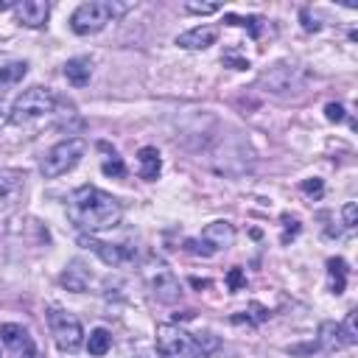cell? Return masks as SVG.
<instances>
[{"mask_svg": "<svg viewBox=\"0 0 358 358\" xmlns=\"http://www.w3.org/2000/svg\"><path fill=\"white\" fill-rule=\"evenodd\" d=\"M137 162H140V176L148 179V182H154V179L159 176V171H162V159H159V151H157L154 145L140 148Z\"/></svg>", "mask_w": 358, "mask_h": 358, "instance_id": "obj_14", "label": "cell"}, {"mask_svg": "<svg viewBox=\"0 0 358 358\" xmlns=\"http://www.w3.org/2000/svg\"><path fill=\"white\" fill-rule=\"evenodd\" d=\"M190 282H193V285H196V288H207V285H210V282H207V280H199V277H190Z\"/></svg>", "mask_w": 358, "mask_h": 358, "instance_id": "obj_29", "label": "cell"}, {"mask_svg": "<svg viewBox=\"0 0 358 358\" xmlns=\"http://www.w3.org/2000/svg\"><path fill=\"white\" fill-rule=\"evenodd\" d=\"M48 327H50V336H53V341L62 352H76L84 341V330H81L78 316H73L64 308H50L48 310Z\"/></svg>", "mask_w": 358, "mask_h": 358, "instance_id": "obj_6", "label": "cell"}, {"mask_svg": "<svg viewBox=\"0 0 358 358\" xmlns=\"http://www.w3.org/2000/svg\"><path fill=\"white\" fill-rule=\"evenodd\" d=\"M109 347H112V336H109V330L98 327V330L90 333V338H87V352H90V355H106Z\"/></svg>", "mask_w": 358, "mask_h": 358, "instance_id": "obj_19", "label": "cell"}, {"mask_svg": "<svg viewBox=\"0 0 358 358\" xmlns=\"http://www.w3.org/2000/svg\"><path fill=\"white\" fill-rule=\"evenodd\" d=\"M182 8L190 11V14H215V11H221L218 3H185Z\"/></svg>", "mask_w": 358, "mask_h": 358, "instance_id": "obj_24", "label": "cell"}, {"mask_svg": "<svg viewBox=\"0 0 358 358\" xmlns=\"http://www.w3.org/2000/svg\"><path fill=\"white\" fill-rule=\"evenodd\" d=\"M0 338L3 344L11 350L14 358H36V344L31 338V333L22 327V324H3L0 327Z\"/></svg>", "mask_w": 358, "mask_h": 358, "instance_id": "obj_8", "label": "cell"}, {"mask_svg": "<svg viewBox=\"0 0 358 358\" xmlns=\"http://www.w3.org/2000/svg\"><path fill=\"white\" fill-rule=\"evenodd\" d=\"M157 350L162 358H210L218 350V338L213 333H187L179 324H159Z\"/></svg>", "mask_w": 358, "mask_h": 358, "instance_id": "obj_2", "label": "cell"}, {"mask_svg": "<svg viewBox=\"0 0 358 358\" xmlns=\"http://www.w3.org/2000/svg\"><path fill=\"white\" fill-rule=\"evenodd\" d=\"M327 274H330V291L336 296L344 294V288H347V263L341 257H330L327 260Z\"/></svg>", "mask_w": 358, "mask_h": 358, "instance_id": "obj_18", "label": "cell"}, {"mask_svg": "<svg viewBox=\"0 0 358 358\" xmlns=\"http://www.w3.org/2000/svg\"><path fill=\"white\" fill-rule=\"evenodd\" d=\"M299 187H302V193H305V196H322V190H324V182L313 176V179H305Z\"/></svg>", "mask_w": 358, "mask_h": 358, "instance_id": "obj_26", "label": "cell"}, {"mask_svg": "<svg viewBox=\"0 0 358 358\" xmlns=\"http://www.w3.org/2000/svg\"><path fill=\"white\" fill-rule=\"evenodd\" d=\"M81 243L87 249H92L106 266H126L129 260H134V249H129L123 243H103V241H95L92 235H81Z\"/></svg>", "mask_w": 358, "mask_h": 358, "instance_id": "obj_10", "label": "cell"}, {"mask_svg": "<svg viewBox=\"0 0 358 358\" xmlns=\"http://www.w3.org/2000/svg\"><path fill=\"white\" fill-rule=\"evenodd\" d=\"M227 285H229V291H232V294H235V291H241V288L246 285L243 271H241V268H229V274H227Z\"/></svg>", "mask_w": 358, "mask_h": 358, "instance_id": "obj_25", "label": "cell"}, {"mask_svg": "<svg viewBox=\"0 0 358 358\" xmlns=\"http://www.w3.org/2000/svg\"><path fill=\"white\" fill-rule=\"evenodd\" d=\"M199 241H201V246L207 249V255H215V252L229 249V246L235 243V227H232L229 221H213V224H207V227L201 229Z\"/></svg>", "mask_w": 358, "mask_h": 358, "instance_id": "obj_9", "label": "cell"}, {"mask_svg": "<svg viewBox=\"0 0 358 358\" xmlns=\"http://www.w3.org/2000/svg\"><path fill=\"white\" fill-rule=\"evenodd\" d=\"M28 73V62L22 59H8V56H0V87L6 84H20Z\"/></svg>", "mask_w": 358, "mask_h": 358, "instance_id": "obj_15", "label": "cell"}, {"mask_svg": "<svg viewBox=\"0 0 358 358\" xmlns=\"http://www.w3.org/2000/svg\"><path fill=\"white\" fill-rule=\"evenodd\" d=\"M14 14H17V20L22 25L42 28L45 20H48V14H50V6H48V0H22V3L14 6Z\"/></svg>", "mask_w": 358, "mask_h": 358, "instance_id": "obj_12", "label": "cell"}, {"mask_svg": "<svg viewBox=\"0 0 358 358\" xmlns=\"http://www.w3.org/2000/svg\"><path fill=\"white\" fill-rule=\"evenodd\" d=\"M260 84H266L268 92H274V95H282V92H291V90H299V87H302L299 70H296L294 64H285V62L268 67V70L260 76Z\"/></svg>", "mask_w": 358, "mask_h": 358, "instance_id": "obj_7", "label": "cell"}, {"mask_svg": "<svg viewBox=\"0 0 358 358\" xmlns=\"http://www.w3.org/2000/svg\"><path fill=\"white\" fill-rule=\"evenodd\" d=\"M341 333H344V341H347V347L358 341V333H355V310H350V313H347V319L341 322Z\"/></svg>", "mask_w": 358, "mask_h": 358, "instance_id": "obj_23", "label": "cell"}, {"mask_svg": "<svg viewBox=\"0 0 358 358\" xmlns=\"http://www.w3.org/2000/svg\"><path fill=\"white\" fill-rule=\"evenodd\" d=\"M324 117H327L330 123L344 120V106H341V103H327V106H324Z\"/></svg>", "mask_w": 358, "mask_h": 358, "instance_id": "obj_27", "label": "cell"}, {"mask_svg": "<svg viewBox=\"0 0 358 358\" xmlns=\"http://www.w3.org/2000/svg\"><path fill=\"white\" fill-rule=\"evenodd\" d=\"M84 151H87V143H84L81 137H67V140L56 143V145L42 157V165H39V168H42V173H45L48 179L62 176V173L73 171V168L81 162Z\"/></svg>", "mask_w": 358, "mask_h": 358, "instance_id": "obj_4", "label": "cell"}, {"mask_svg": "<svg viewBox=\"0 0 358 358\" xmlns=\"http://www.w3.org/2000/svg\"><path fill=\"white\" fill-rule=\"evenodd\" d=\"M101 171H103L106 176H112V179H120V176H126V165H123V159H120L115 151L103 157V162H101Z\"/></svg>", "mask_w": 358, "mask_h": 358, "instance_id": "obj_22", "label": "cell"}, {"mask_svg": "<svg viewBox=\"0 0 358 358\" xmlns=\"http://www.w3.org/2000/svg\"><path fill=\"white\" fill-rule=\"evenodd\" d=\"M67 215L78 229L103 232V229H112L120 224L123 204L112 193H106L95 185H81L67 201Z\"/></svg>", "mask_w": 358, "mask_h": 358, "instance_id": "obj_1", "label": "cell"}, {"mask_svg": "<svg viewBox=\"0 0 358 358\" xmlns=\"http://www.w3.org/2000/svg\"><path fill=\"white\" fill-rule=\"evenodd\" d=\"M319 347L327 350V352H333V350H338V347H347L344 333H341V324H336V322H322V324H319Z\"/></svg>", "mask_w": 358, "mask_h": 358, "instance_id": "obj_17", "label": "cell"}, {"mask_svg": "<svg viewBox=\"0 0 358 358\" xmlns=\"http://www.w3.org/2000/svg\"><path fill=\"white\" fill-rule=\"evenodd\" d=\"M355 210H358L355 201H347V204H344V227H347V229L355 227Z\"/></svg>", "mask_w": 358, "mask_h": 358, "instance_id": "obj_28", "label": "cell"}, {"mask_svg": "<svg viewBox=\"0 0 358 358\" xmlns=\"http://www.w3.org/2000/svg\"><path fill=\"white\" fill-rule=\"evenodd\" d=\"M17 3H11V0H0V11H6V8H14Z\"/></svg>", "mask_w": 358, "mask_h": 358, "instance_id": "obj_30", "label": "cell"}, {"mask_svg": "<svg viewBox=\"0 0 358 358\" xmlns=\"http://www.w3.org/2000/svg\"><path fill=\"white\" fill-rule=\"evenodd\" d=\"M90 76H92V64H90V59H67V64H64V78L73 84V87H84L87 81H90Z\"/></svg>", "mask_w": 358, "mask_h": 358, "instance_id": "obj_16", "label": "cell"}, {"mask_svg": "<svg viewBox=\"0 0 358 358\" xmlns=\"http://www.w3.org/2000/svg\"><path fill=\"white\" fill-rule=\"evenodd\" d=\"M87 277H90V274H87V271L81 268V263L76 260V263L62 274V282H64L70 291H84V288H87Z\"/></svg>", "mask_w": 358, "mask_h": 358, "instance_id": "obj_20", "label": "cell"}, {"mask_svg": "<svg viewBox=\"0 0 358 358\" xmlns=\"http://www.w3.org/2000/svg\"><path fill=\"white\" fill-rule=\"evenodd\" d=\"M224 20H227V25L249 28V34H252V36H260V31H263V17H235V14H227Z\"/></svg>", "mask_w": 358, "mask_h": 358, "instance_id": "obj_21", "label": "cell"}, {"mask_svg": "<svg viewBox=\"0 0 358 358\" xmlns=\"http://www.w3.org/2000/svg\"><path fill=\"white\" fill-rule=\"evenodd\" d=\"M215 39H218V28L215 25H196V28L179 34L176 45L185 48V50H204V48L215 45Z\"/></svg>", "mask_w": 358, "mask_h": 358, "instance_id": "obj_11", "label": "cell"}, {"mask_svg": "<svg viewBox=\"0 0 358 358\" xmlns=\"http://www.w3.org/2000/svg\"><path fill=\"white\" fill-rule=\"evenodd\" d=\"M123 11H126V6H115L109 0H90V3H81L73 11L70 28L78 36H90V34H98L101 28H106V22H112Z\"/></svg>", "mask_w": 358, "mask_h": 358, "instance_id": "obj_3", "label": "cell"}, {"mask_svg": "<svg viewBox=\"0 0 358 358\" xmlns=\"http://www.w3.org/2000/svg\"><path fill=\"white\" fill-rule=\"evenodd\" d=\"M151 291H154V296L159 299V302H165V305H173V302H179V296H182V288H179V282H176V277L173 274H159L154 282H151Z\"/></svg>", "mask_w": 358, "mask_h": 358, "instance_id": "obj_13", "label": "cell"}, {"mask_svg": "<svg viewBox=\"0 0 358 358\" xmlns=\"http://www.w3.org/2000/svg\"><path fill=\"white\" fill-rule=\"evenodd\" d=\"M53 92L48 87H28L17 95L14 106H11V123H31L45 117L48 112H53Z\"/></svg>", "mask_w": 358, "mask_h": 358, "instance_id": "obj_5", "label": "cell"}]
</instances>
